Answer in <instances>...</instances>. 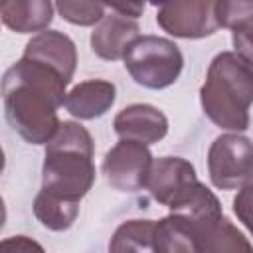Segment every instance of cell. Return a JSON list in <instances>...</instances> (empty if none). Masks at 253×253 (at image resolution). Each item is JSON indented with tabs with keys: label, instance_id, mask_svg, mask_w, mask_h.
<instances>
[{
	"label": "cell",
	"instance_id": "6da1fadb",
	"mask_svg": "<svg viewBox=\"0 0 253 253\" xmlns=\"http://www.w3.org/2000/svg\"><path fill=\"white\" fill-rule=\"evenodd\" d=\"M67 83L59 71L28 57L4 73V115L28 144H47L57 132V109L65 105Z\"/></svg>",
	"mask_w": 253,
	"mask_h": 253
},
{
	"label": "cell",
	"instance_id": "7a4b0ae2",
	"mask_svg": "<svg viewBox=\"0 0 253 253\" xmlns=\"http://www.w3.org/2000/svg\"><path fill=\"white\" fill-rule=\"evenodd\" d=\"M95 142L89 130L73 121H63L45 144L42 190L79 202L95 182Z\"/></svg>",
	"mask_w": 253,
	"mask_h": 253
},
{
	"label": "cell",
	"instance_id": "3957f363",
	"mask_svg": "<svg viewBox=\"0 0 253 253\" xmlns=\"http://www.w3.org/2000/svg\"><path fill=\"white\" fill-rule=\"evenodd\" d=\"M200 103L213 125L243 132L249 126V107L253 105V69L235 51L217 53L200 89Z\"/></svg>",
	"mask_w": 253,
	"mask_h": 253
},
{
	"label": "cell",
	"instance_id": "277c9868",
	"mask_svg": "<svg viewBox=\"0 0 253 253\" xmlns=\"http://www.w3.org/2000/svg\"><path fill=\"white\" fill-rule=\"evenodd\" d=\"M123 63L136 85L160 91L176 83L184 67V55L172 40L148 34L128 43Z\"/></svg>",
	"mask_w": 253,
	"mask_h": 253
},
{
	"label": "cell",
	"instance_id": "5b68a950",
	"mask_svg": "<svg viewBox=\"0 0 253 253\" xmlns=\"http://www.w3.org/2000/svg\"><path fill=\"white\" fill-rule=\"evenodd\" d=\"M208 174L219 190H239L253 178V140L237 132L217 136L208 150Z\"/></svg>",
	"mask_w": 253,
	"mask_h": 253
},
{
	"label": "cell",
	"instance_id": "8992f818",
	"mask_svg": "<svg viewBox=\"0 0 253 253\" xmlns=\"http://www.w3.org/2000/svg\"><path fill=\"white\" fill-rule=\"evenodd\" d=\"M156 24L174 38L198 40L215 34L217 0H168L156 14Z\"/></svg>",
	"mask_w": 253,
	"mask_h": 253
},
{
	"label": "cell",
	"instance_id": "52a82bcc",
	"mask_svg": "<svg viewBox=\"0 0 253 253\" xmlns=\"http://www.w3.org/2000/svg\"><path fill=\"white\" fill-rule=\"evenodd\" d=\"M154 158L146 144L134 140L117 142L103 158V174L111 188L119 192H138L146 188Z\"/></svg>",
	"mask_w": 253,
	"mask_h": 253
},
{
	"label": "cell",
	"instance_id": "ba28073f",
	"mask_svg": "<svg viewBox=\"0 0 253 253\" xmlns=\"http://www.w3.org/2000/svg\"><path fill=\"white\" fill-rule=\"evenodd\" d=\"M113 128L121 140H134L150 146L166 136L168 119L160 109L152 105L134 103L117 113Z\"/></svg>",
	"mask_w": 253,
	"mask_h": 253
},
{
	"label": "cell",
	"instance_id": "9c48e42d",
	"mask_svg": "<svg viewBox=\"0 0 253 253\" xmlns=\"http://www.w3.org/2000/svg\"><path fill=\"white\" fill-rule=\"evenodd\" d=\"M38 63H43L59 71L67 81H71L77 65V49L69 36L59 30H42L38 32L24 49V55Z\"/></svg>",
	"mask_w": 253,
	"mask_h": 253
},
{
	"label": "cell",
	"instance_id": "30bf717a",
	"mask_svg": "<svg viewBox=\"0 0 253 253\" xmlns=\"http://www.w3.org/2000/svg\"><path fill=\"white\" fill-rule=\"evenodd\" d=\"M140 36V26L134 18L113 14L105 16L91 34V49L105 61L123 59L128 43Z\"/></svg>",
	"mask_w": 253,
	"mask_h": 253
},
{
	"label": "cell",
	"instance_id": "8fae6325",
	"mask_svg": "<svg viewBox=\"0 0 253 253\" xmlns=\"http://www.w3.org/2000/svg\"><path fill=\"white\" fill-rule=\"evenodd\" d=\"M210 225H202L180 213H170L154 223V237H152L154 251L158 253H198L200 239L206 227Z\"/></svg>",
	"mask_w": 253,
	"mask_h": 253
},
{
	"label": "cell",
	"instance_id": "7c38bea8",
	"mask_svg": "<svg viewBox=\"0 0 253 253\" xmlns=\"http://www.w3.org/2000/svg\"><path fill=\"white\" fill-rule=\"evenodd\" d=\"M194 180H198L194 166L180 156H162L154 160L146 190L150 196L168 208V204Z\"/></svg>",
	"mask_w": 253,
	"mask_h": 253
},
{
	"label": "cell",
	"instance_id": "4fadbf2b",
	"mask_svg": "<svg viewBox=\"0 0 253 253\" xmlns=\"http://www.w3.org/2000/svg\"><path fill=\"white\" fill-rule=\"evenodd\" d=\"M117 89L107 79H87L75 85L65 97V109L75 119L91 121L103 117L115 103Z\"/></svg>",
	"mask_w": 253,
	"mask_h": 253
},
{
	"label": "cell",
	"instance_id": "5bb4252c",
	"mask_svg": "<svg viewBox=\"0 0 253 253\" xmlns=\"http://www.w3.org/2000/svg\"><path fill=\"white\" fill-rule=\"evenodd\" d=\"M168 210L170 213L186 215L202 225H210L223 217V210H221L217 196L208 186H204L200 180H194L192 184H188L168 204Z\"/></svg>",
	"mask_w": 253,
	"mask_h": 253
},
{
	"label": "cell",
	"instance_id": "9a60e30c",
	"mask_svg": "<svg viewBox=\"0 0 253 253\" xmlns=\"http://www.w3.org/2000/svg\"><path fill=\"white\" fill-rule=\"evenodd\" d=\"M0 16L6 28L16 34H32L47 30L53 20L51 0H4Z\"/></svg>",
	"mask_w": 253,
	"mask_h": 253
},
{
	"label": "cell",
	"instance_id": "2e32d148",
	"mask_svg": "<svg viewBox=\"0 0 253 253\" xmlns=\"http://www.w3.org/2000/svg\"><path fill=\"white\" fill-rule=\"evenodd\" d=\"M34 215L36 219L51 229V231H65L69 229L77 215H79V202H71L65 198H59L47 190H40L34 198Z\"/></svg>",
	"mask_w": 253,
	"mask_h": 253
},
{
	"label": "cell",
	"instance_id": "e0dca14e",
	"mask_svg": "<svg viewBox=\"0 0 253 253\" xmlns=\"http://www.w3.org/2000/svg\"><path fill=\"white\" fill-rule=\"evenodd\" d=\"M154 223L152 219H128L121 223L109 243L111 251H154Z\"/></svg>",
	"mask_w": 253,
	"mask_h": 253
},
{
	"label": "cell",
	"instance_id": "ac0fdd59",
	"mask_svg": "<svg viewBox=\"0 0 253 253\" xmlns=\"http://www.w3.org/2000/svg\"><path fill=\"white\" fill-rule=\"evenodd\" d=\"M247 237L225 217L206 227L200 239V251H251Z\"/></svg>",
	"mask_w": 253,
	"mask_h": 253
},
{
	"label": "cell",
	"instance_id": "d6986e66",
	"mask_svg": "<svg viewBox=\"0 0 253 253\" xmlns=\"http://www.w3.org/2000/svg\"><path fill=\"white\" fill-rule=\"evenodd\" d=\"M55 8L73 26H95L105 18L103 0H55Z\"/></svg>",
	"mask_w": 253,
	"mask_h": 253
},
{
	"label": "cell",
	"instance_id": "ffe728a7",
	"mask_svg": "<svg viewBox=\"0 0 253 253\" xmlns=\"http://www.w3.org/2000/svg\"><path fill=\"white\" fill-rule=\"evenodd\" d=\"M217 20L229 30L253 26V0H217Z\"/></svg>",
	"mask_w": 253,
	"mask_h": 253
},
{
	"label": "cell",
	"instance_id": "44dd1931",
	"mask_svg": "<svg viewBox=\"0 0 253 253\" xmlns=\"http://www.w3.org/2000/svg\"><path fill=\"white\" fill-rule=\"evenodd\" d=\"M233 213L253 237V178H249L233 198Z\"/></svg>",
	"mask_w": 253,
	"mask_h": 253
},
{
	"label": "cell",
	"instance_id": "7402d4cb",
	"mask_svg": "<svg viewBox=\"0 0 253 253\" xmlns=\"http://www.w3.org/2000/svg\"><path fill=\"white\" fill-rule=\"evenodd\" d=\"M235 53L253 69V26L235 28L231 34Z\"/></svg>",
	"mask_w": 253,
	"mask_h": 253
},
{
	"label": "cell",
	"instance_id": "603a6c76",
	"mask_svg": "<svg viewBox=\"0 0 253 253\" xmlns=\"http://www.w3.org/2000/svg\"><path fill=\"white\" fill-rule=\"evenodd\" d=\"M103 2H105V6H111L115 12L128 16V18H134V20L142 16L144 6H146L144 0H103Z\"/></svg>",
	"mask_w": 253,
	"mask_h": 253
},
{
	"label": "cell",
	"instance_id": "cb8c5ba5",
	"mask_svg": "<svg viewBox=\"0 0 253 253\" xmlns=\"http://www.w3.org/2000/svg\"><path fill=\"white\" fill-rule=\"evenodd\" d=\"M6 251H30V249H38L42 251V245H38L36 241H30L26 235H16V237H8L2 241L0 245Z\"/></svg>",
	"mask_w": 253,
	"mask_h": 253
},
{
	"label": "cell",
	"instance_id": "d4e9b609",
	"mask_svg": "<svg viewBox=\"0 0 253 253\" xmlns=\"http://www.w3.org/2000/svg\"><path fill=\"white\" fill-rule=\"evenodd\" d=\"M144 2H148V4H152V6H162V4L168 2V0H144Z\"/></svg>",
	"mask_w": 253,
	"mask_h": 253
}]
</instances>
